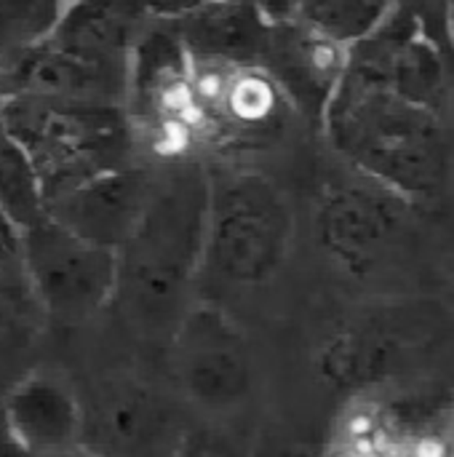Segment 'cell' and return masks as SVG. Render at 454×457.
Instances as JSON below:
<instances>
[{
  "mask_svg": "<svg viewBox=\"0 0 454 457\" xmlns=\"http://www.w3.org/2000/svg\"><path fill=\"white\" fill-rule=\"evenodd\" d=\"M209 204V169L193 155L163 161L147 201L115 252L112 300L123 321L150 340H171L198 281Z\"/></svg>",
  "mask_w": 454,
  "mask_h": 457,
  "instance_id": "6da1fadb",
  "label": "cell"
},
{
  "mask_svg": "<svg viewBox=\"0 0 454 457\" xmlns=\"http://www.w3.org/2000/svg\"><path fill=\"white\" fill-rule=\"evenodd\" d=\"M393 8V0H302L297 19L321 35L351 46L372 32Z\"/></svg>",
  "mask_w": 454,
  "mask_h": 457,
  "instance_id": "ac0fdd59",
  "label": "cell"
},
{
  "mask_svg": "<svg viewBox=\"0 0 454 457\" xmlns=\"http://www.w3.org/2000/svg\"><path fill=\"white\" fill-rule=\"evenodd\" d=\"M415 204L359 174L329 185L318 201L316 230L329 260L353 278H377L412 252Z\"/></svg>",
  "mask_w": 454,
  "mask_h": 457,
  "instance_id": "8992f818",
  "label": "cell"
},
{
  "mask_svg": "<svg viewBox=\"0 0 454 457\" xmlns=\"http://www.w3.org/2000/svg\"><path fill=\"white\" fill-rule=\"evenodd\" d=\"M64 0H0V56L19 54L43 40Z\"/></svg>",
  "mask_w": 454,
  "mask_h": 457,
  "instance_id": "ffe728a7",
  "label": "cell"
},
{
  "mask_svg": "<svg viewBox=\"0 0 454 457\" xmlns=\"http://www.w3.org/2000/svg\"><path fill=\"white\" fill-rule=\"evenodd\" d=\"M0 453H21V447L16 445V439H13V434H11L8 420H5L3 412H0Z\"/></svg>",
  "mask_w": 454,
  "mask_h": 457,
  "instance_id": "cb8c5ba5",
  "label": "cell"
},
{
  "mask_svg": "<svg viewBox=\"0 0 454 457\" xmlns=\"http://www.w3.org/2000/svg\"><path fill=\"white\" fill-rule=\"evenodd\" d=\"M126 112L139 147L171 161L198 150L193 62L163 13H153L128 56Z\"/></svg>",
  "mask_w": 454,
  "mask_h": 457,
  "instance_id": "5b68a950",
  "label": "cell"
},
{
  "mask_svg": "<svg viewBox=\"0 0 454 457\" xmlns=\"http://www.w3.org/2000/svg\"><path fill=\"white\" fill-rule=\"evenodd\" d=\"M64 3H70V0H64Z\"/></svg>",
  "mask_w": 454,
  "mask_h": 457,
  "instance_id": "d4e9b609",
  "label": "cell"
},
{
  "mask_svg": "<svg viewBox=\"0 0 454 457\" xmlns=\"http://www.w3.org/2000/svg\"><path fill=\"white\" fill-rule=\"evenodd\" d=\"M153 177L155 171L142 163L104 171L48 204L45 214L80 238L118 252L147 201Z\"/></svg>",
  "mask_w": 454,
  "mask_h": 457,
  "instance_id": "4fadbf2b",
  "label": "cell"
},
{
  "mask_svg": "<svg viewBox=\"0 0 454 457\" xmlns=\"http://www.w3.org/2000/svg\"><path fill=\"white\" fill-rule=\"evenodd\" d=\"M171 348L179 386L195 404L225 410L252 394L249 340L219 305H190L171 335Z\"/></svg>",
  "mask_w": 454,
  "mask_h": 457,
  "instance_id": "8fae6325",
  "label": "cell"
},
{
  "mask_svg": "<svg viewBox=\"0 0 454 457\" xmlns=\"http://www.w3.org/2000/svg\"><path fill=\"white\" fill-rule=\"evenodd\" d=\"M102 439L120 447H139L153 442L166 428V412L144 391L112 394L99 412Z\"/></svg>",
  "mask_w": 454,
  "mask_h": 457,
  "instance_id": "d6986e66",
  "label": "cell"
},
{
  "mask_svg": "<svg viewBox=\"0 0 454 457\" xmlns=\"http://www.w3.org/2000/svg\"><path fill=\"white\" fill-rule=\"evenodd\" d=\"M294 238L289 195L262 171H209L206 233L198 278L222 289H254L286 262Z\"/></svg>",
  "mask_w": 454,
  "mask_h": 457,
  "instance_id": "277c9868",
  "label": "cell"
},
{
  "mask_svg": "<svg viewBox=\"0 0 454 457\" xmlns=\"http://www.w3.org/2000/svg\"><path fill=\"white\" fill-rule=\"evenodd\" d=\"M193 62L198 150H257L278 142L297 118L262 64Z\"/></svg>",
  "mask_w": 454,
  "mask_h": 457,
  "instance_id": "52a82bcc",
  "label": "cell"
},
{
  "mask_svg": "<svg viewBox=\"0 0 454 457\" xmlns=\"http://www.w3.org/2000/svg\"><path fill=\"white\" fill-rule=\"evenodd\" d=\"M24 276L37 300L62 321H83L112 300L115 252L91 244L51 214L19 230Z\"/></svg>",
  "mask_w": 454,
  "mask_h": 457,
  "instance_id": "9c48e42d",
  "label": "cell"
},
{
  "mask_svg": "<svg viewBox=\"0 0 454 457\" xmlns=\"http://www.w3.org/2000/svg\"><path fill=\"white\" fill-rule=\"evenodd\" d=\"M268 21H289L297 19L302 0H254Z\"/></svg>",
  "mask_w": 454,
  "mask_h": 457,
  "instance_id": "7402d4cb",
  "label": "cell"
},
{
  "mask_svg": "<svg viewBox=\"0 0 454 457\" xmlns=\"http://www.w3.org/2000/svg\"><path fill=\"white\" fill-rule=\"evenodd\" d=\"M177 29L190 59L260 64L270 24L254 0H211L177 13H163Z\"/></svg>",
  "mask_w": 454,
  "mask_h": 457,
  "instance_id": "5bb4252c",
  "label": "cell"
},
{
  "mask_svg": "<svg viewBox=\"0 0 454 457\" xmlns=\"http://www.w3.org/2000/svg\"><path fill=\"white\" fill-rule=\"evenodd\" d=\"M3 415L21 453H70L86 431L75 394L45 372L24 378L8 394Z\"/></svg>",
  "mask_w": 454,
  "mask_h": 457,
  "instance_id": "9a60e30c",
  "label": "cell"
},
{
  "mask_svg": "<svg viewBox=\"0 0 454 457\" xmlns=\"http://www.w3.org/2000/svg\"><path fill=\"white\" fill-rule=\"evenodd\" d=\"M201 3H211V0H155V13H177Z\"/></svg>",
  "mask_w": 454,
  "mask_h": 457,
  "instance_id": "603a6c76",
  "label": "cell"
},
{
  "mask_svg": "<svg viewBox=\"0 0 454 457\" xmlns=\"http://www.w3.org/2000/svg\"><path fill=\"white\" fill-rule=\"evenodd\" d=\"M399 351L396 343H391L383 332H372L367 327L361 329H345L337 332L318 356L321 375L337 386V388H367L380 383L391 375L396 367Z\"/></svg>",
  "mask_w": 454,
  "mask_h": 457,
  "instance_id": "2e32d148",
  "label": "cell"
},
{
  "mask_svg": "<svg viewBox=\"0 0 454 457\" xmlns=\"http://www.w3.org/2000/svg\"><path fill=\"white\" fill-rule=\"evenodd\" d=\"M348 46L321 35L300 19L273 21L262 67L281 86L294 112L321 129L324 110L343 78Z\"/></svg>",
  "mask_w": 454,
  "mask_h": 457,
  "instance_id": "7c38bea8",
  "label": "cell"
},
{
  "mask_svg": "<svg viewBox=\"0 0 454 457\" xmlns=\"http://www.w3.org/2000/svg\"><path fill=\"white\" fill-rule=\"evenodd\" d=\"M0 120L27 153L43 206L104 171L136 163L139 155L123 102L11 94L0 99Z\"/></svg>",
  "mask_w": 454,
  "mask_h": 457,
  "instance_id": "3957f363",
  "label": "cell"
},
{
  "mask_svg": "<svg viewBox=\"0 0 454 457\" xmlns=\"http://www.w3.org/2000/svg\"><path fill=\"white\" fill-rule=\"evenodd\" d=\"M27 295L32 297L24 276L19 230L0 212V313H5L8 308H21Z\"/></svg>",
  "mask_w": 454,
  "mask_h": 457,
  "instance_id": "44dd1931",
  "label": "cell"
},
{
  "mask_svg": "<svg viewBox=\"0 0 454 457\" xmlns=\"http://www.w3.org/2000/svg\"><path fill=\"white\" fill-rule=\"evenodd\" d=\"M0 212L13 222L16 230L32 225L45 214L37 177L27 153L8 134L0 120Z\"/></svg>",
  "mask_w": 454,
  "mask_h": 457,
  "instance_id": "e0dca14e",
  "label": "cell"
},
{
  "mask_svg": "<svg viewBox=\"0 0 454 457\" xmlns=\"http://www.w3.org/2000/svg\"><path fill=\"white\" fill-rule=\"evenodd\" d=\"M332 147L364 177L412 204L433 201L450 179L447 115L343 72L321 120Z\"/></svg>",
  "mask_w": 454,
  "mask_h": 457,
  "instance_id": "7a4b0ae2",
  "label": "cell"
},
{
  "mask_svg": "<svg viewBox=\"0 0 454 457\" xmlns=\"http://www.w3.org/2000/svg\"><path fill=\"white\" fill-rule=\"evenodd\" d=\"M343 72L391 88L415 104L447 112V59L439 43L425 32L423 21L404 8H391L372 32L348 46Z\"/></svg>",
  "mask_w": 454,
  "mask_h": 457,
  "instance_id": "30bf717a",
  "label": "cell"
},
{
  "mask_svg": "<svg viewBox=\"0 0 454 457\" xmlns=\"http://www.w3.org/2000/svg\"><path fill=\"white\" fill-rule=\"evenodd\" d=\"M155 13V0H70L37 40L80 80L88 96L126 104L128 56Z\"/></svg>",
  "mask_w": 454,
  "mask_h": 457,
  "instance_id": "ba28073f",
  "label": "cell"
}]
</instances>
